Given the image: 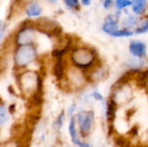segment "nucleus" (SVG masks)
I'll return each instance as SVG.
<instances>
[{
    "label": "nucleus",
    "instance_id": "obj_17",
    "mask_svg": "<svg viewBox=\"0 0 148 147\" xmlns=\"http://www.w3.org/2000/svg\"><path fill=\"white\" fill-rule=\"evenodd\" d=\"M134 34V32L129 30V29H121V30H116L115 32H114L111 36H114V37H128L131 36Z\"/></svg>",
    "mask_w": 148,
    "mask_h": 147
},
{
    "label": "nucleus",
    "instance_id": "obj_6",
    "mask_svg": "<svg viewBox=\"0 0 148 147\" xmlns=\"http://www.w3.org/2000/svg\"><path fill=\"white\" fill-rule=\"evenodd\" d=\"M78 132L82 139H86L92 134L95 126L96 115L93 109L81 110L75 114Z\"/></svg>",
    "mask_w": 148,
    "mask_h": 147
},
{
    "label": "nucleus",
    "instance_id": "obj_23",
    "mask_svg": "<svg viewBox=\"0 0 148 147\" xmlns=\"http://www.w3.org/2000/svg\"><path fill=\"white\" fill-rule=\"evenodd\" d=\"M137 18L136 17H133V16H131V17H129V18H127V22L125 23V25L127 27V28H130V27H133L134 24H136L137 23Z\"/></svg>",
    "mask_w": 148,
    "mask_h": 147
},
{
    "label": "nucleus",
    "instance_id": "obj_11",
    "mask_svg": "<svg viewBox=\"0 0 148 147\" xmlns=\"http://www.w3.org/2000/svg\"><path fill=\"white\" fill-rule=\"evenodd\" d=\"M102 107H103V112H104V116H105L106 121H107L108 126L111 127L113 126V123H114L115 118H116V113H117V110L119 107L110 98L107 99L105 105H103Z\"/></svg>",
    "mask_w": 148,
    "mask_h": 147
},
{
    "label": "nucleus",
    "instance_id": "obj_5",
    "mask_svg": "<svg viewBox=\"0 0 148 147\" xmlns=\"http://www.w3.org/2000/svg\"><path fill=\"white\" fill-rule=\"evenodd\" d=\"M62 82H65L67 89L72 92L82 91L89 84L87 73L70 66L69 63L65 79Z\"/></svg>",
    "mask_w": 148,
    "mask_h": 147
},
{
    "label": "nucleus",
    "instance_id": "obj_2",
    "mask_svg": "<svg viewBox=\"0 0 148 147\" xmlns=\"http://www.w3.org/2000/svg\"><path fill=\"white\" fill-rule=\"evenodd\" d=\"M16 79L20 92L28 99L42 94V79L38 72L31 69H23L19 72Z\"/></svg>",
    "mask_w": 148,
    "mask_h": 147
},
{
    "label": "nucleus",
    "instance_id": "obj_12",
    "mask_svg": "<svg viewBox=\"0 0 148 147\" xmlns=\"http://www.w3.org/2000/svg\"><path fill=\"white\" fill-rule=\"evenodd\" d=\"M102 30L109 35H112L114 32L118 30V23L114 19H108L102 26Z\"/></svg>",
    "mask_w": 148,
    "mask_h": 147
},
{
    "label": "nucleus",
    "instance_id": "obj_10",
    "mask_svg": "<svg viewBox=\"0 0 148 147\" xmlns=\"http://www.w3.org/2000/svg\"><path fill=\"white\" fill-rule=\"evenodd\" d=\"M128 50H129L130 55L134 58L144 59V60H146L147 58V44L144 42L138 41V40L132 41L129 43Z\"/></svg>",
    "mask_w": 148,
    "mask_h": 147
},
{
    "label": "nucleus",
    "instance_id": "obj_13",
    "mask_svg": "<svg viewBox=\"0 0 148 147\" xmlns=\"http://www.w3.org/2000/svg\"><path fill=\"white\" fill-rule=\"evenodd\" d=\"M26 14L29 17H36L42 14V8L36 3L29 4L26 9Z\"/></svg>",
    "mask_w": 148,
    "mask_h": 147
},
{
    "label": "nucleus",
    "instance_id": "obj_28",
    "mask_svg": "<svg viewBox=\"0 0 148 147\" xmlns=\"http://www.w3.org/2000/svg\"><path fill=\"white\" fill-rule=\"evenodd\" d=\"M49 1H50V2H52V3H56L57 0H49Z\"/></svg>",
    "mask_w": 148,
    "mask_h": 147
},
{
    "label": "nucleus",
    "instance_id": "obj_20",
    "mask_svg": "<svg viewBox=\"0 0 148 147\" xmlns=\"http://www.w3.org/2000/svg\"><path fill=\"white\" fill-rule=\"evenodd\" d=\"M133 3L131 0H116V7L119 9V10H121L127 6H129L131 5Z\"/></svg>",
    "mask_w": 148,
    "mask_h": 147
},
{
    "label": "nucleus",
    "instance_id": "obj_22",
    "mask_svg": "<svg viewBox=\"0 0 148 147\" xmlns=\"http://www.w3.org/2000/svg\"><path fill=\"white\" fill-rule=\"evenodd\" d=\"M67 6L71 9H76L79 6V1L78 0H64Z\"/></svg>",
    "mask_w": 148,
    "mask_h": 147
},
{
    "label": "nucleus",
    "instance_id": "obj_1",
    "mask_svg": "<svg viewBox=\"0 0 148 147\" xmlns=\"http://www.w3.org/2000/svg\"><path fill=\"white\" fill-rule=\"evenodd\" d=\"M68 62L70 66L85 73L90 72L102 63L98 53L94 49L87 46H80L71 49Z\"/></svg>",
    "mask_w": 148,
    "mask_h": 147
},
{
    "label": "nucleus",
    "instance_id": "obj_7",
    "mask_svg": "<svg viewBox=\"0 0 148 147\" xmlns=\"http://www.w3.org/2000/svg\"><path fill=\"white\" fill-rule=\"evenodd\" d=\"M36 39V29L33 26H24L19 29L15 36L16 46L34 45Z\"/></svg>",
    "mask_w": 148,
    "mask_h": 147
},
{
    "label": "nucleus",
    "instance_id": "obj_15",
    "mask_svg": "<svg viewBox=\"0 0 148 147\" xmlns=\"http://www.w3.org/2000/svg\"><path fill=\"white\" fill-rule=\"evenodd\" d=\"M66 118H67V113L64 110H62L56 117V120H55V128L57 130V131H60L64 124H65V121H66Z\"/></svg>",
    "mask_w": 148,
    "mask_h": 147
},
{
    "label": "nucleus",
    "instance_id": "obj_9",
    "mask_svg": "<svg viewBox=\"0 0 148 147\" xmlns=\"http://www.w3.org/2000/svg\"><path fill=\"white\" fill-rule=\"evenodd\" d=\"M37 29L49 36H58L62 31L59 24L56 21L46 17L40 19L37 24Z\"/></svg>",
    "mask_w": 148,
    "mask_h": 147
},
{
    "label": "nucleus",
    "instance_id": "obj_16",
    "mask_svg": "<svg viewBox=\"0 0 148 147\" xmlns=\"http://www.w3.org/2000/svg\"><path fill=\"white\" fill-rule=\"evenodd\" d=\"M89 97H90L92 100H94V101H97V102L101 103L102 106L105 105V103H106V101H107V99L104 97V95H103L99 90H97V89L93 90V91L90 93Z\"/></svg>",
    "mask_w": 148,
    "mask_h": 147
},
{
    "label": "nucleus",
    "instance_id": "obj_29",
    "mask_svg": "<svg viewBox=\"0 0 148 147\" xmlns=\"http://www.w3.org/2000/svg\"><path fill=\"white\" fill-rule=\"evenodd\" d=\"M147 62H148V61H147Z\"/></svg>",
    "mask_w": 148,
    "mask_h": 147
},
{
    "label": "nucleus",
    "instance_id": "obj_26",
    "mask_svg": "<svg viewBox=\"0 0 148 147\" xmlns=\"http://www.w3.org/2000/svg\"><path fill=\"white\" fill-rule=\"evenodd\" d=\"M82 3H83L84 5H88V4L90 3L91 0H82Z\"/></svg>",
    "mask_w": 148,
    "mask_h": 147
},
{
    "label": "nucleus",
    "instance_id": "obj_19",
    "mask_svg": "<svg viewBox=\"0 0 148 147\" xmlns=\"http://www.w3.org/2000/svg\"><path fill=\"white\" fill-rule=\"evenodd\" d=\"M146 8V2H141V3H134L133 5V10L136 14L141 13Z\"/></svg>",
    "mask_w": 148,
    "mask_h": 147
},
{
    "label": "nucleus",
    "instance_id": "obj_25",
    "mask_svg": "<svg viewBox=\"0 0 148 147\" xmlns=\"http://www.w3.org/2000/svg\"><path fill=\"white\" fill-rule=\"evenodd\" d=\"M112 3H113V0H105V2H104V7L105 8H109Z\"/></svg>",
    "mask_w": 148,
    "mask_h": 147
},
{
    "label": "nucleus",
    "instance_id": "obj_8",
    "mask_svg": "<svg viewBox=\"0 0 148 147\" xmlns=\"http://www.w3.org/2000/svg\"><path fill=\"white\" fill-rule=\"evenodd\" d=\"M68 132H69V135L70 137V140L72 144L75 147H93V146L88 140L81 138L79 132H78L75 115L69 118V120Z\"/></svg>",
    "mask_w": 148,
    "mask_h": 147
},
{
    "label": "nucleus",
    "instance_id": "obj_4",
    "mask_svg": "<svg viewBox=\"0 0 148 147\" xmlns=\"http://www.w3.org/2000/svg\"><path fill=\"white\" fill-rule=\"evenodd\" d=\"M37 59V49L34 45L17 46L13 53V64L16 69L23 70Z\"/></svg>",
    "mask_w": 148,
    "mask_h": 147
},
{
    "label": "nucleus",
    "instance_id": "obj_3",
    "mask_svg": "<svg viewBox=\"0 0 148 147\" xmlns=\"http://www.w3.org/2000/svg\"><path fill=\"white\" fill-rule=\"evenodd\" d=\"M134 88L131 81L120 78L113 86L108 98H110L119 107L128 104L134 99Z\"/></svg>",
    "mask_w": 148,
    "mask_h": 147
},
{
    "label": "nucleus",
    "instance_id": "obj_24",
    "mask_svg": "<svg viewBox=\"0 0 148 147\" xmlns=\"http://www.w3.org/2000/svg\"><path fill=\"white\" fill-rule=\"evenodd\" d=\"M4 32H5V24L3 21L0 20V41L3 39L4 36Z\"/></svg>",
    "mask_w": 148,
    "mask_h": 147
},
{
    "label": "nucleus",
    "instance_id": "obj_21",
    "mask_svg": "<svg viewBox=\"0 0 148 147\" xmlns=\"http://www.w3.org/2000/svg\"><path fill=\"white\" fill-rule=\"evenodd\" d=\"M148 32V19L147 21H145L139 28L136 29L135 32L136 34H143V33H147Z\"/></svg>",
    "mask_w": 148,
    "mask_h": 147
},
{
    "label": "nucleus",
    "instance_id": "obj_18",
    "mask_svg": "<svg viewBox=\"0 0 148 147\" xmlns=\"http://www.w3.org/2000/svg\"><path fill=\"white\" fill-rule=\"evenodd\" d=\"M67 116L69 118H71L73 116H75L76 113H77V104L75 102H73L71 103L69 107H68V109H67Z\"/></svg>",
    "mask_w": 148,
    "mask_h": 147
},
{
    "label": "nucleus",
    "instance_id": "obj_14",
    "mask_svg": "<svg viewBox=\"0 0 148 147\" xmlns=\"http://www.w3.org/2000/svg\"><path fill=\"white\" fill-rule=\"evenodd\" d=\"M9 120H10L9 109L3 105H0V126H3L4 125H6Z\"/></svg>",
    "mask_w": 148,
    "mask_h": 147
},
{
    "label": "nucleus",
    "instance_id": "obj_27",
    "mask_svg": "<svg viewBox=\"0 0 148 147\" xmlns=\"http://www.w3.org/2000/svg\"><path fill=\"white\" fill-rule=\"evenodd\" d=\"M134 3H141V2H146V0H134Z\"/></svg>",
    "mask_w": 148,
    "mask_h": 147
}]
</instances>
